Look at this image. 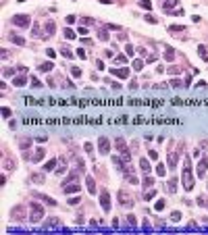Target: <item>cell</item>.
I'll return each instance as SVG.
<instances>
[{"label": "cell", "mask_w": 208, "mask_h": 235, "mask_svg": "<svg viewBox=\"0 0 208 235\" xmlns=\"http://www.w3.org/2000/svg\"><path fill=\"white\" fill-rule=\"evenodd\" d=\"M183 187H185V192H192L194 190V175H192V160L190 156H185V160H183Z\"/></svg>", "instance_id": "cell-1"}, {"label": "cell", "mask_w": 208, "mask_h": 235, "mask_svg": "<svg viewBox=\"0 0 208 235\" xmlns=\"http://www.w3.org/2000/svg\"><path fill=\"white\" fill-rule=\"evenodd\" d=\"M29 210H31V214H29V221H31V223H40V221L44 219V208H42V204L29 202Z\"/></svg>", "instance_id": "cell-2"}, {"label": "cell", "mask_w": 208, "mask_h": 235, "mask_svg": "<svg viewBox=\"0 0 208 235\" xmlns=\"http://www.w3.org/2000/svg\"><path fill=\"white\" fill-rule=\"evenodd\" d=\"M11 21H13V25H17V27H29V23H31L29 15H13Z\"/></svg>", "instance_id": "cell-3"}, {"label": "cell", "mask_w": 208, "mask_h": 235, "mask_svg": "<svg viewBox=\"0 0 208 235\" xmlns=\"http://www.w3.org/2000/svg\"><path fill=\"white\" fill-rule=\"evenodd\" d=\"M117 200H119V204H121V206H129V208L133 206V198H131L125 190H121V192L117 194Z\"/></svg>", "instance_id": "cell-4"}, {"label": "cell", "mask_w": 208, "mask_h": 235, "mask_svg": "<svg viewBox=\"0 0 208 235\" xmlns=\"http://www.w3.org/2000/svg\"><path fill=\"white\" fill-rule=\"evenodd\" d=\"M62 192L69 196V194H77L79 192V183L73 179V181H65V187H62Z\"/></svg>", "instance_id": "cell-5"}, {"label": "cell", "mask_w": 208, "mask_h": 235, "mask_svg": "<svg viewBox=\"0 0 208 235\" xmlns=\"http://www.w3.org/2000/svg\"><path fill=\"white\" fill-rule=\"evenodd\" d=\"M11 217L17 219V221H25V219H27V217H25V206H21V204L15 206V208L11 210Z\"/></svg>", "instance_id": "cell-6"}, {"label": "cell", "mask_w": 208, "mask_h": 235, "mask_svg": "<svg viewBox=\"0 0 208 235\" xmlns=\"http://www.w3.org/2000/svg\"><path fill=\"white\" fill-rule=\"evenodd\" d=\"M108 71H110V75L119 77V79H127V77H129V69H127V67H119V69H108Z\"/></svg>", "instance_id": "cell-7"}, {"label": "cell", "mask_w": 208, "mask_h": 235, "mask_svg": "<svg viewBox=\"0 0 208 235\" xmlns=\"http://www.w3.org/2000/svg\"><path fill=\"white\" fill-rule=\"evenodd\" d=\"M98 148H100L102 154H108V152H110V142H108L106 135H100V137H98Z\"/></svg>", "instance_id": "cell-8"}, {"label": "cell", "mask_w": 208, "mask_h": 235, "mask_svg": "<svg viewBox=\"0 0 208 235\" xmlns=\"http://www.w3.org/2000/svg\"><path fill=\"white\" fill-rule=\"evenodd\" d=\"M100 206H102L104 212H110V196H108V192H106V190L100 194Z\"/></svg>", "instance_id": "cell-9"}, {"label": "cell", "mask_w": 208, "mask_h": 235, "mask_svg": "<svg viewBox=\"0 0 208 235\" xmlns=\"http://www.w3.org/2000/svg\"><path fill=\"white\" fill-rule=\"evenodd\" d=\"M56 31V25H54V21H46V25H44V38H52Z\"/></svg>", "instance_id": "cell-10"}, {"label": "cell", "mask_w": 208, "mask_h": 235, "mask_svg": "<svg viewBox=\"0 0 208 235\" xmlns=\"http://www.w3.org/2000/svg\"><path fill=\"white\" fill-rule=\"evenodd\" d=\"M206 169H208V156H204V158L198 162V177H204V175H206Z\"/></svg>", "instance_id": "cell-11"}, {"label": "cell", "mask_w": 208, "mask_h": 235, "mask_svg": "<svg viewBox=\"0 0 208 235\" xmlns=\"http://www.w3.org/2000/svg\"><path fill=\"white\" fill-rule=\"evenodd\" d=\"M140 169L144 171V175H150L152 167H150V160H148V158H142V160H140Z\"/></svg>", "instance_id": "cell-12"}, {"label": "cell", "mask_w": 208, "mask_h": 235, "mask_svg": "<svg viewBox=\"0 0 208 235\" xmlns=\"http://www.w3.org/2000/svg\"><path fill=\"white\" fill-rule=\"evenodd\" d=\"M38 69H40V73H50L52 69H54V62H52V60H48V62H42Z\"/></svg>", "instance_id": "cell-13"}, {"label": "cell", "mask_w": 208, "mask_h": 235, "mask_svg": "<svg viewBox=\"0 0 208 235\" xmlns=\"http://www.w3.org/2000/svg\"><path fill=\"white\" fill-rule=\"evenodd\" d=\"M160 6H163L165 11H173L177 6V0H160Z\"/></svg>", "instance_id": "cell-14"}, {"label": "cell", "mask_w": 208, "mask_h": 235, "mask_svg": "<svg viewBox=\"0 0 208 235\" xmlns=\"http://www.w3.org/2000/svg\"><path fill=\"white\" fill-rule=\"evenodd\" d=\"M9 40H11V42H15L17 46H25V38H21V35H19V33H15V31L9 35Z\"/></svg>", "instance_id": "cell-15"}, {"label": "cell", "mask_w": 208, "mask_h": 235, "mask_svg": "<svg viewBox=\"0 0 208 235\" xmlns=\"http://www.w3.org/2000/svg\"><path fill=\"white\" fill-rule=\"evenodd\" d=\"M85 185H87L89 194L94 196V194H96V181H94V177H85Z\"/></svg>", "instance_id": "cell-16"}, {"label": "cell", "mask_w": 208, "mask_h": 235, "mask_svg": "<svg viewBox=\"0 0 208 235\" xmlns=\"http://www.w3.org/2000/svg\"><path fill=\"white\" fill-rule=\"evenodd\" d=\"M33 196H35V198H40V200H44L48 206H56V200H54V198H50V196H44V194H33Z\"/></svg>", "instance_id": "cell-17"}, {"label": "cell", "mask_w": 208, "mask_h": 235, "mask_svg": "<svg viewBox=\"0 0 208 235\" xmlns=\"http://www.w3.org/2000/svg\"><path fill=\"white\" fill-rule=\"evenodd\" d=\"M19 148H21L23 152H27V150L31 148V139H27V137H23V139H19Z\"/></svg>", "instance_id": "cell-18"}, {"label": "cell", "mask_w": 208, "mask_h": 235, "mask_svg": "<svg viewBox=\"0 0 208 235\" xmlns=\"http://www.w3.org/2000/svg\"><path fill=\"white\" fill-rule=\"evenodd\" d=\"M44 154H46V150H44V148H38V150L33 152L31 160H33V162H38V160H42V158H44Z\"/></svg>", "instance_id": "cell-19"}, {"label": "cell", "mask_w": 208, "mask_h": 235, "mask_svg": "<svg viewBox=\"0 0 208 235\" xmlns=\"http://www.w3.org/2000/svg\"><path fill=\"white\" fill-rule=\"evenodd\" d=\"M25 83H27V77H25V75H21V77H13V85H17V87L25 85Z\"/></svg>", "instance_id": "cell-20"}, {"label": "cell", "mask_w": 208, "mask_h": 235, "mask_svg": "<svg viewBox=\"0 0 208 235\" xmlns=\"http://www.w3.org/2000/svg\"><path fill=\"white\" fill-rule=\"evenodd\" d=\"M56 162H58L56 158H50L48 162H46V164H44V173H48V171H52V169L56 167Z\"/></svg>", "instance_id": "cell-21"}, {"label": "cell", "mask_w": 208, "mask_h": 235, "mask_svg": "<svg viewBox=\"0 0 208 235\" xmlns=\"http://www.w3.org/2000/svg\"><path fill=\"white\" fill-rule=\"evenodd\" d=\"M169 167L171 169L177 167V152H169Z\"/></svg>", "instance_id": "cell-22"}, {"label": "cell", "mask_w": 208, "mask_h": 235, "mask_svg": "<svg viewBox=\"0 0 208 235\" xmlns=\"http://www.w3.org/2000/svg\"><path fill=\"white\" fill-rule=\"evenodd\" d=\"M2 167H4V171H13V169H15V160H11V158H4Z\"/></svg>", "instance_id": "cell-23"}, {"label": "cell", "mask_w": 208, "mask_h": 235, "mask_svg": "<svg viewBox=\"0 0 208 235\" xmlns=\"http://www.w3.org/2000/svg\"><path fill=\"white\" fill-rule=\"evenodd\" d=\"M198 54L202 60H208V50H206V46H198Z\"/></svg>", "instance_id": "cell-24"}, {"label": "cell", "mask_w": 208, "mask_h": 235, "mask_svg": "<svg viewBox=\"0 0 208 235\" xmlns=\"http://www.w3.org/2000/svg\"><path fill=\"white\" fill-rule=\"evenodd\" d=\"M44 227H62V223H60L58 219H50V221L44 223Z\"/></svg>", "instance_id": "cell-25"}, {"label": "cell", "mask_w": 208, "mask_h": 235, "mask_svg": "<svg viewBox=\"0 0 208 235\" xmlns=\"http://www.w3.org/2000/svg\"><path fill=\"white\" fill-rule=\"evenodd\" d=\"M165 58H167V60H175V50L169 48V46L165 48Z\"/></svg>", "instance_id": "cell-26"}, {"label": "cell", "mask_w": 208, "mask_h": 235, "mask_svg": "<svg viewBox=\"0 0 208 235\" xmlns=\"http://www.w3.org/2000/svg\"><path fill=\"white\" fill-rule=\"evenodd\" d=\"M156 175H158V177H165V175H167V167H165L163 162H160L158 167H156Z\"/></svg>", "instance_id": "cell-27"}, {"label": "cell", "mask_w": 208, "mask_h": 235, "mask_svg": "<svg viewBox=\"0 0 208 235\" xmlns=\"http://www.w3.org/2000/svg\"><path fill=\"white\" fill-rule=\"evenodd\" d=\"M29 179H31V181H35V183H44V179H46V177H44V175H40V173H31V177H29Z\"/></svg>", "instance_id": "cell-28"}, {"label": "cell", "mask_w": 208, "mask_h": 235, "mask_svg": "<svg viewBox=\"0 0 208 235\" xmlns=\"http://www.w3.org/2000/svg\"><path fill=\"white\" fill-rule=\"evenodd\" d=\"M125 179H127V181H129V183H133V185H135V183H137V177H135V175H133V173H131V171H125Z\"/></svg>", "instance_id": "cell-29"}, {"label": "cell", "mask_w": 208, "mask_h": 235, "mask_svg": "<svg viewBox=\"0 0 208 235\" xmlns=\"http://www.w3.org/2000/svg\"><path fill=\"white\" fill-rule=\"evenodd\" d=\"M142 69H144V60H142V58L133 60V71H142Z\"/></svg>", "instance_id": "cell-30"}, {"label": "cell", "mask_w": 208, "mask_h": 235, "mask_svg": "<svg viewBox=\"0 0 208 235\" xmlns=\"http://www.w3.org/2000/svg\"><path fill=\"white\" fill-rule=\"evenodd\" d=\"M79 23H83V25H96V21H94V19H89V17H81Z\"/></svg>", "instance_id": "cell-31"}, {"label": "cell", "mask_w": 208, "mask_h": 235, "mask_svg": "<svg viewBox=\"0 0 208 235\" xmlns=\"http://www.w3.org/2000/svg\"><path fill=\"white\" fill-rule=\"evenodd\" d=\"M167 71H169V73H171V75H179V73H181V69H179V67H177V65H171V67H169V69H167Z\"/></svg>", "instance_id": "cell-32"}, {"label": "cell", "mask_w": 208, "mask_h": 235, "mask_svg": "<svg viewBox=\"0 0 208 235\" xmlns=\"http://www.w3.org/2000/svg\"><path fill=\"white\" fill-rule=\"evenodd\" d=\"M98 38H100L102 42H108V38H110V35H108V31H106V29H100V31H98Z\"/></svg>", "instance_id": "cell-33"}, {"label": "cell", "mask_w": 208, "mask_h": 235, "mask_svg": "<svg viewBox=\"0 0 208 235\" xmlns=\"http://www.w3.org/2000/svg\"><path fill=\"white\" fill-rule=\"evenodd\" d=\"M29 81H31V87H42V83H40V79L35 75H29Z\"/></svg>", "instance_id": "cell-34"}, {"label": "cell", "mask_w": 208, "mask_h": 235, "mask_svg": "<svg viewBox=\"0 0 208 235\" xmlns=\"http://www.w3.org/2000/svg\"><path fill=\"white\" fill-rule=\"evenodd\" d=\"M60 52H62V56H65V58H73V52L69 50L67 46H62V48H60Z\"/></svg>", "instance_id": "cell-35"}, {"label": "cell", "mask_w": 208, "mask_h": 235, "mask_svg": "<svg viewBox=\"0 0 208 235\" xmlns=\"http://www.w3.org/2000/svg\"><path fill=\"white\" fill-rule=\"evenodd\" d=\"M169 192H171V194L177 192V179H171V181H169Z\"/></svg>", "instance_id": "cell-36"}, {"label": "cell", "mask_w": 208, "mask_h": 235, "mask_svg": "<svg viewBox=\"0 0 208 235\" xmlns=\"http://www.w3.org/2000/svg\"><path fill=\"white\" fill-rule=\"evenodd\" d=\"M31 35H33V38H42V35H40V25H38V23L31 27Z\"/></svg>", "instance_id": "cell-37"}, {"label": "cell", "mask_w": 208, "mask_h": 235, "mask_svg": "<svg viewBox=\"0 0 208 235\" xmlns=\"http://www.w3.org/2000/svg\"><path fill=\"white\" fill-rule=\"evenodd\" d=\"M154 196H156V192H154V190H150V187H148V192L144 194V198H146V202H148V200H152Z\"/></svg>", "instance_id": "cell-38"}, {"label": "cell", "mask_w": 208, "mask_h": 235, "mask_svg": "<svg viewBox=\"0 0 208 235\" xmlns=\"http://www.w3.org/2000/svg\"><path fill=\"white\" fill-rule=\"evenodd\" d=\"M62 33H65V38H67V40H73V38H75V33H73V29H69V27H67V29H65Z\"/></svg>", "instance_id": "cell-39"}, {"label": "cell", "mask_w": 208, "mask_h": 235, "mask_svg": "<svg viewBox=\"0 0 208 235\" xmlns=\"http://www.w3.org/2000/svg\"><path fill=\"white\" fill-rule=\"evenodd\" d=\"M140 6H144L146 11H150L152 9V2H150V0H140Z\"/></svg>", "instance_id": "cell-40"}, {"label": "cell", "mask_w": 208, "mask_h": 235, "mask_svg": "<svg viewBox=\"0 0 208 235\" xmlns=\"http://www.w3.org/2000/svg\"><path fill=\"white\" fill-rule=\"evenodd\" d=\"M169 31H175V33H177V31H185V27H183V25H171Z\"/></svg>", "instance_id": "cell-41"}, {"label": "cell", "mask_w": 208, "mask_h": 235, "mask_svg": "<svg viewBox=\"0 0 208 235\" xmlns=\"http://www.w3.org/2000/svg\"><path fill=\"white\" fill-rule=\"evenodd\" d=\"M152 185H154L152 177H148V175H146V177H144V187H152Z\"/></svg>", "instance_id": "cell-42"}, {"label": "cell", "mask_w": 208, "mask_h": 235, "mask_svg": "<svg viewBox=\"0 0 208 235\" xmlns=\"http://www.w3.org/2000/svg\"><path fill=\"white\" fill-rule=\"evenodd\" d=\"M165 206H167V204H165V200H158L154 208H156V210H158V212H160V210H165Z\"/></svg>", "instance_id": "cell-43"}, {"label": "cell", "mask_w": 208, "mask_h": 235, "mask_svg": "<svg viewBox=\"0 0 208 235\" xmlns=\"http://www.w3.org/2000/svg\"><path fill=\"white\" fill-rule=\"evenodd\" d=\"M71 75H73V77H81V69H77V67H71Z\"/></svg>", "instance_id": "cell-44"}, {"label": "cell", "mask_w": 208, "mask_h": 235, "mask_svg": "<svg viewBox=\"0 0 208 235\" xmlns=\"http://www.w3.org/2000/svg\"><path fill=\"white\" fill-rule=\"evenodd\" d=\"M81 202V198L79 196H73V198H69V204H71V206H75V204H79Z\"/></svg>", "instance_id": "cell-45"}, {"label": "cell", "mask_w": 208, "mask_h": 235, "mask_svg": "<svg viewBox=\"0 0 208 235\" xmlns=\"http://www.w3.org/2000/svg\"><path fill=\"white\" fill-rule=\"evenodd\" d=\"M11 75H15V69H4L2 71V77H11Z\"/></svg>", "instance_id": "cell-46"}, {"label": "cell", "mask_w": 208, "mask_h": 235, "mask_svg": "<svg viewBox=\"0 0 208 235\" xmlns=\"http://www.w3.org/2000/svg\"><path fill=\"white\" fill-rule=\"evenodd\" d=\"M125 54H127V56H133V46H131V44L125 46Z\"/></svg>", "instance_id": "cell-47"}, {"label": "cell", "mask_w": 208, "mask_h": 235, "mask_svg": "<svg viewBox=\"0 0 208 235\" xmlns=\"http://www.w3.org/2000/svg\"><path fill=\"white\" fill-rule=\"evenodd\" d=\"M146 21H148V23H152V25H156V23H158L154 15H146Z\"/></svg>", "instance_id": "cell-48"}, {"label": "cell", "mask_w": 208, "mask_h": 235, "mask_svg": "<svg viewBox=\"0 0 208 235\" xmlns=\"http://www.w3.org/2000/svg\"><path fill=\"white\" fill-rule=\"evenodd\" d=\"M171 85H173V87H183V81H181V79H173Z\"/></svg>", "instance_id": "cell-49"}, {"label": "cell", "mask_w": 208, "mask_h": 235, "mask_svg": "<svg viewBox=\"0 0 208 235\" xmlns=\"http://www.w3.org/2000/svg\"><path fill=\"white\" fill-rule=\"evenodd\" d=\"M83 148H85V152H87V154H92V152H94V146H92L89 142H87V144H85Z\"/></svg>", "instance_id": "cell-50"}, {"label": "cell", "mask_w": 208, "mask_h": 235, "mask_svg": "<svg viewBox=\"0 0 208 235\" xmlns=\"http://www.w3.org/2000/svg\"><path fill=\"white\" fill-rule=\"evenodd\" d=\"M114 60H117V62H125L127 56H125V54H119V56H114Z\"/></svg>", "instance_id": "cell-51"}, {"label": "cell", "mask_w": 208, "mask_h": 235, "mask_svg": "<svg viewBox=\"0 0 208 235\" xmlns=\"http://www.w3.org/2000/svg\"><path fill=\"white\" fill-rule=\"evenodd\" d=\"M2 116H6V119H9V116H11V108L2 106Z\"/></svg>", "instance_id": "cell-52"}, {"label": "cell", "mask_w": 208, "mask_h": 235, "mask_svg": "<svg viewBox=\"0 0 208 235\" xmlns=\"http://www.w3.org/2000/svg\"><path fill=\"white\" fill-rule=\"evenodd\" d=\"M127 223H129L131 227H135V217H133V214H129V217H127Z\"/></svg>", "instance_id": "cell-53"}, {"label": "cell", "mask_w": 208, "mask_h": 235, "mask_svg": "<svg viewBox=\"0 0 208 235\" xmlns=\"http://www.w3.org/2000/svg\"><path fill=\"white\" fill-rule=\"evenodd\" d=\"M75 21H77V17H73V15L67 17V23H69V25H71V23H75Z\"/></svg>", "instance_id": "cell-54"}, {"label": "cell", "mask_w": 208, "mask_h": 235, "mask_svg": "<svg viewBox=\"0 0 208 235\" xmlns=\"http://www.w3.org/2000/svg\"><path fill=\"white\" fill-rule=\"evenodd\" d=\"M46 54H48V56H50V58H54V56H56V52H54V50H52V48H48V50H46Z\"/></svg>", "instance_id": "cell-55"}, {"label": "cell", "mask_w": 208, "mask_h": 235, "mask_svg": "<svg viewBox=\"0 0 208 235\" xmlns=\"http://www.w3.org/2000/svg\"><path fill=\"white\" fill-rule=\"evenodd\" d=\"M108 83H110V85H112V89H121V85H119V83H117V81H108Z\"/></svg>", "instance_id": "cell-56"}, {"label": "cell", "mask_w": 208, "mask_h": 235, "mask_svg": "<svg viewBox=\"0 0 208 235\" xmlns=\"http://www.w3.org/2000/svg\"><path fill=\"white\" fill-rule=\"evenodd\" d=\"M77 56H79V58H81V60H83V58H85V52H83V50H81V48H79V50H77Z\"/></svg>", "instance_id": "cell-57"}, {"label": "cell", "mask_w": 208, "mask_h": 235, "mask_svg": "<svg viewBox=\"0 0 208 235\" xmlns=\"http://www.w3.org/2000/svg\"><path fill=\"white\" fill-rule=\"evenodd\" d=\"M150 158H152V160H156V158H158V152H154V150H150Z\"/></svg>", "instance_id": "cell-58"}, {"label": "cell", "mask_w": 208, "mask_h": 235, "mask_svg": "<svg viewBox=\"0 0 208 235\" xmlns=\"http://www.w3.org/2000/svg\"><path fill=\"white\" fill-rule=\"evenodd\" d=\"M171 219H173V221H175V223H177V221H179V219H181V214H179V212H173V217H171Z\"/></svg>", "instance_id": "cell-59"}]
</instances>
